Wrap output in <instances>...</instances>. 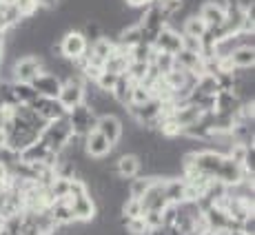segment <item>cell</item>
<instances>
[{
	"instance_id": "5",
	"label": "cell",
	"mask_w": 255,
	"mask_h": 235,
	"mask_svg": "<svg viewBox=\"0 0 255 235\" xmlns=\"http://www.w3.org/2000/svg\"><path fill=\"white\" fill-rule=\"evenodd\" d=\"M56 100L60 102L65 111H71L73 107L85 105V80L78 76V78H71V80L62 82L60 94H58Z\"/></svg>"
},
{
	"instance_id": "15",
	"label": "cell",
	"mask_w": 255,
	"mask_h": 235,
	"mask_svg": "<svg viewBox=\"0 0 255 235\" xmlns=\"http://www.w3.org/2000/svg\"><path fill=\"white\" fill-rule=\"evenodd\" d=\"M133 87H135V82L131 80L127 73H122V76H118V80H116V87H114V91H111V98L118 102L120 107H129L131 105V96H133Z\"/></svg>"
},
{
	"instance_id": "23",
	"label": "cell",
	"mask_w": 255,
	"mask_h": 235,
	"mask_svg": "<svg viewBox=\"0 0 255 235\" xmlns=\"http://www.w3.org/2000/svg\"><path fill=\"white\" fill-rule=\"evenodd\" d=\"M127 7H135V9H142V7H151L155 0H125Z\"/></svg>"
},
{
	"instance_id": "21",
	"label": "cell",
	"mask_w": 255,
	"mask_h": 235,
	"mask_svg": "<svg viewBox=\"0 0 255 235\" xmlns=\"http://www.w3.org/2000/svg\"><path fill=\"white\" fill-rule=\"evenodd\" d=\"M120 211H122V218L131 220V218H142V204L140 200H133V198H127L125 202L120 204Z\"/></svg>"
},
{
	"instance_id": "13",
	"label": "cell",
	"mask_w": 255,
	"mask_h": 235,
	"mask_svg": "<svg viewBox=\"0 0 255 235\" xmlns=\"http://www.w3.org/2000/svg\"><path fill=\"white\" fill-rule=\"evenodd\" d=\"M29 107H31L45 122H53V120H60V118H67V111L62 109V105L56 100V98H40L38 96Z\"/></svg>"
},
{
	"instance_id": "9",
	"label": "cell",
	"mask_w": 255,
	"mask_h": 235,
	"mask_svg": "<svg viewBox=\"0 0 255 235\" xmlns=\"http://www.w3.org/2000/svg\"><path fill=\"white\" fill-rule=\"evenodd\" d=\"M67 200H69L71 215L78 224H91L93 220H96L98 204H96V200L91 198V193L78 195V198H67Z\"/></svg>"
},
{
	"instance_id": "18",
	"label": "cell",
	"mask_w": 255,
	"mask_h": 235,
	"mask_svg": "<svg viewBox=\"0 0 255 235\" xmlns=\"http://www.w3.org/2000/svg\"><path fill=\"white\" fill-rule=\"evenodd\" d=\"M11 91H13V98H16V105H27L29 107L38 98V94L33 91V87L24 85V82H11Z\"/></svg>"
},
{
	"instance_id": "12",
	"label": "cell",
	"mask_w": 255,
	"mask_h": 235,
	"mask_svg": "<svg viewBox=\"0 0 255 235\" xmlns=\"http://www.w3.org/2000/svg\"><path fill=\"white\" fill-rule=\"evenodd\" d=\"M111 171H114V175L118 180L129 182L135 175H140V158L135 153H120L114 166H111Z\"/></svg>"
},
{
	"instance_id": "4",
	"label": "cell",
	"mask_w": 255,
	"mask_h": 235,
	"mask_svg": "<svg viewBox=\"0 0 255 235\" xmlns=\"http://www.w3.org/2000/svg\"><path fill=\"white\" fill-rule=\"evenodd\" d=\"M67 120H69L71 131H73L76 138H85V135H89L91 131H96V124H98V116L93 114L87 105L73 107L71 111H67Z\"/></svg>"
},
{
	"instance_id": "14",
	"label": "cell",
	"mask_w": 255,
	"mask_h": 235,
	"mask_svg": "<svg viewBox=\"0 0 255 235\" xmlns=\"http://www.w3.org/2000/svg\"><path fill=\"white\" fill-rule=\"evenodd\" d=\"M31 87H33V91H36V94L40 96V98H58L62 82L58 80V78L53 76V73L42 71L40 76H38L36 80L31 82Z\"/></svg>"
},
{
	"instance_id": "25",
	"label": "cell",
	"mask_w": 255,
	"mask_h": 235,
	"mask_svg": "<svg viewBox=\"0 0 255 235\" xmlns=\"http://www.w3.org/2000/svg\"><path fill=\"white\" fill-rule=\"evenodd\" d=\"M2 229H4V218H2V213H0V233H2Z\"/></svg>"
},
{
	"instance_id": "24",
	"label": "cell",
	"mask_w": 255,
	"mask_h": 235,
	"mask_svg": "<svg viewBox=\"0 0 255 235\" xmlns=\"http://www.w3.org/2000/svg\"><path fill=\"white\" fill-rule=\"evenodd\" d=\"M227 235H244L242 231H240V229H233V231H229Z\"/></svg>"
},
{
	"instance_id": "3",
	"label": "cell",
	"mask_w": 255,
	"mask_h": 235,
	"mask_svg": "<svg viewBox=\"0 0 255 235\" xmlns=\"http://www.w3.org/2000/svg\"><path fill=\"white\" fill-rule=\"evenodd\" d=\"M11 82H24V85H31L42 71H45V62L40 56H22L18 58L11 65Z\"/></svg>"
},
{
	"instance_id": "1",
	"label": "cell",
	"mask_w": 255,
	"mask_h": 235,
	"mask_svg": "<svg viewBox=\"0 0 255 235\" xmlns=\"http://www.w3.org/2000/svg\"><path fill=\"white\" fill-rule=\"evenodd\" d=\"M71 138H73V131H71L69 120H67V118H60V120L47 122V126L42 129V133L38 140H40L51 153H60V151L67 149V144L71 142Z\"/></svg>"
},
{
	"instance_id": "20",
	"label": "cell",
	"mask_w": 255,
	"mask_h": 235,
	"mask_svg": "<svg viewBox=\"0 0 255 235\" xmlns=\"http://www.w3.org/2000/svg\"><path fill=\"white\" fill-rule=\"evenodd\" d=\"M11 4L16 7V11L20 13L22 20H31V18L38 16L40 11V0H11Z\"/></svg>"
},
{
	"instance_id": "2",
	"label": "cell",
	"mask_w": 255,
	"mask_h": 235,
	"mask_svg": "<svg viewBox=\"0 0 255 235\" xmlns=\"http://www.w3.org/2000/svg\"><path fill=\"white\" fill-rule=\"evenodd\" d=\"M87 49H89V40L85 38V33L80 29H67L60 38V45H58V51H60L58 56L73 62V60L85 58Z\"/></svg>"
},
{
	"instance_id": "22",
	"label": "cell",
	"mask_w": 255,
	"mask_h": 235,
	"mask_svg": "<svg viewBox=\"0 0 255 235\" xmlns=\"http://www.w3.org/2000/svg\"><path fill=\"white\" fill-rule=\"evenodd\" d=\"M116 80H118V76H114V73H109V71H100V76L96 78V89L98 91H102V94H111L114 91V87H116Z\"/></svg>"
},
{
	"instance_id": "17",
	"label": "cell",
	"mask_w": 255,
	"mask_h": 235,
	"mask_svg": "<svg viewBox=\"0 0 255 235\" xmlns=\"http://www.w3.org/2000/svg\"><path fill=\"white\" fill-rule=\"evenodd\" d=\"M180 33H182V36L200 38V40H202L204 33H207V27H204V22L198 18V13H191V16H186V18H184V22H182V29H180Z\"/></svg>"
},
{
	"instance_id": "19",
	"label": "cell",
	"mask_w": 255,
	"mask_h": 235,
	"mask_svg": "<svg viewBox=\"0 0 255 235\" xmlns=\"http://www.w3.org/2000/svg\"><path fill=\"white\" fill-rule=\"evenodd\" d=\"M151 182H153V178H149V175H144V178L135 175L133 180H129V182H127V193H129V198L140 200L142 195H144L146 191H149Z\"/></svg>"
},
{
	"instance_id": "7",
	"label": "cell",
	"mask_w": 255,
	"mask_h": 235,
	"mask_svg": "<svg viewBox=\"0 0 255 235\" xmlns=\"http://www.w3.org/2000/svg\"><path fill=\"white\" fill-rule=\"evenodd\" d=\"M140 204H142V213H162L166 209V195H164V178H153L149 191L140 198Z\"/></svg>"
},
{
	"instance_id": "8",
	"label": "cell",
	"mask_w": 255,
	"mask_h": 235,
	"mask_svg": "<svg viewBox=\"0 0 255 235\" xmlns=\"http://www.w3.org/2000/svg\"><path fill=\"white\" fill-rule=\"evenodd\" d=\"M82 149H85L87 158L96 160V162H102L105 158H109L114 153V144H109V140L105 135H100L98 131H91L89 135L82 138Z\"/></svg>"
},
{
	"instance_id": "11",
	"label": "cell",
	"mask_w": 255,
	"mask_h": 235,
	"mask_svg": "<svg viewBox=\"0 0 255 235\" xmlns=\"http://www.w3.org/2000/svg\"><path fill=\"white\" fill-rule=\"evenodd\" d=\"M96 131L100 135H105V138L109 140V144L118 146L122 140V135H125V122H122L118 116H100L98 118Z\"/></svg>"
},
{
	"instance_id": "16",
	"label": "cell",
	"mask_w": 255,
	"mask_h": 235,
	"mask_svg": "<svg viewBox=\"0 0 255 235\" xmlns=\"http://www.w3.org/2000/svg\"><path fill=\"white\" fill-rule=\"evenodd\" d=\"M164 195L169 204H182L186 202V182L184 178H169L164 180Z\"/></svg>"
},
{
	"instance_id": "6",
	"label": "cell",
	"mask_w": 255,
	"mask_h": 235,
	"mask_svg": "<svg viewBox=\"0 0 255 235\" xmlns=\"http://www.w3.org/2000/svg\"><path fill=\"white\" fill-rule=\"evenodd\" d=\"M198 18L204 22V27L209 31H215L224 24V18H227V9H224L222 0H204L198 7Z\"/></svg>"
},
{
	"instance_id": "10",
	"label": "cell",
	"mask_w": 255,
	"mask_h": 235,
	"mask_svg": "<svg viewBox=\"0 0 255 235\" xmlns=\"http://www.w3.org/2000/svg\"><path fill=\"white\" fill-rule=\"evenodd\" d=\"M151 47H153V51L175 56V53L182 51V33L175 31V29H171V27H164L162 31H158V36L153 38Z\"/></svg>"
}]
</instances>
